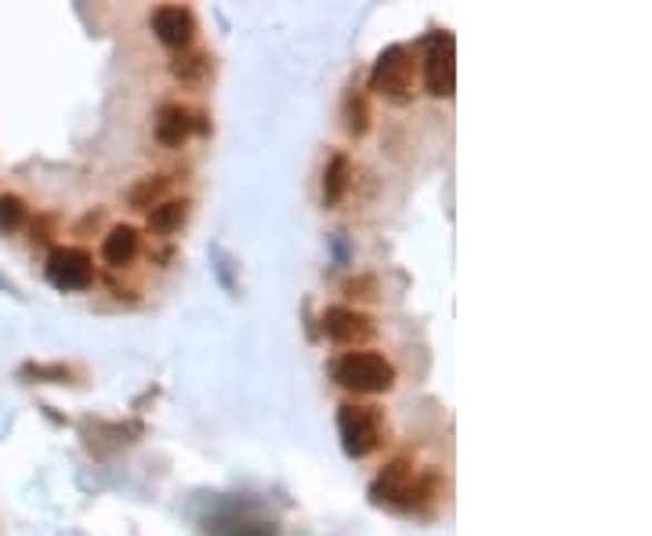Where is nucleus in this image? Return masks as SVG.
Wrapping results in <instances>:
<instances>
[{
    "instance_id": "nucleus-1",
    "label": "nucleus",
    "mask_w": 652,
    "mask_h": 536,
    "mask_svg": "<svg viewBox=\"0 0 652 536\" xmlns=\"http://www.w3.org/2000/svg\"><path fill=\"white\" fill-rule=\"evenodd\" d=\"M330 377L355 395H384L395 388V366L381 352H344L330 363Z\"/></svg>"
},
{
    "instance_id": "nucleus-2",
    "label": "nucleus",
    "mask_w": 652,
    "mask_h": 536,
    "mask_svg": "<svg viewBox=\"0 0 652 536\" xmlns=\"http://www.w3.org/2000/svg\"><path fill=\"white\" fill-rule=\"evenodd\" d=\"M413 77H418V51L410 44H392L378 54V62H373L370 70V91L381 94L388 102H410V91H413Z\"/></svg>"
},
{
    "instance_id": "nucleus-3",
    "label": "nucleus",
    "mask_w": 652,
    "mask_h": 536,
    "mask_svg": "<svg viewBox=\"0 0 652 536\" xmlns=\"http://www.w3.org/2000/svg\"><path fill=\"white\" fill-rule=\"evenodd\" d=\"M338 432H341V446L352 461L370 457L373 449L381 446L384 438V414L381 406L370 403H344L338 409Z\"/></svg>"
},
{
    "instance_id": "nucleus-4",
    "label": "nucleus",
    "mask_w": 652,
    "mask_h": 536,
    "mask_svg": "<svg viewBox=\"0 0 652 536\" xmlns=\"http://www.w3.org/2000/svg\"><path fill=\"white\" fill-rule=\"evenodd\" d=\"M421 70H424V88L432 99H450L457 91V40L447 30H435L421 37Z\"/></svg>"
},
{
    "instance_id": "nucleus-5",
    "label": "nucleus",
    "mask_w": 652,
    "mask_h": 536,
    "mask_svg": "<svg viewBox=\"0 0 652 536\" xmlns=\"http://www.w3.org/2000/svg\"><path fill=\"white\" fill-rule=\"evenodd\" d=\"M48 283L62 294H80L94 283V257L84 246H54L48 254Z\"/></svg>"
},
{
    "instance_id": "nucleus-6",
    "label": "nucleus",
    "mask_w": 652,
    "mask_h": 536,
    "mask_svg": "<svg viewBox=\"0 0 652 536\" xmlns=\"http://www.w3.org/2000/svg\"><path fill=\"white\" fill-rule=\"evenodd\" d=\"M207 131H211L207 117L197 113V109L182 105V102H163L157 109V117H152V134H157V142L168 149H182L192 134H207Z\"/></svg>"
},
{
    "instance_id": "nucleus-7",
    "label": "nucleus",
    "mask_w": 652,
    "mask_h": 536,
    "mask_svg": "<svg viewBox=\"0 0 652 536\" xmlns=\"http://www.w3.org/2000/svg\"><path fill=\"white\" fill-rule=\"evenodd\" d=\"M413 478H418V467H413V461L410 457H395L392 464H384L381 475L370 483V500L378 507H388V512H402Z\"/></svg>"
},
{
    "instance_id": "nucleus-8",
    "label": "nucleus",
    "mask_w": 652,
    "mask_h": 536,
    "mask_svg": "<svg viewBox=\"0 0 652 536\" xmlns=\"http://www.w3.org/2000/svg\"><path fill=\"white\" fill-rule=\"evenodd\" d=\"M149 30L157 33L163 48L185 51L192 48V37H197V16H192L185 4H160V8H152Z\"/></svg>"
},
{
    "instance_id": "nucleus-9",
    "label": "nucleus",
    "mask_w": 652,
    "mask_h": 536,
    "mask_svg": "<svg viewBox=\"0 0 652 536\" xmlns=\"http://www.w3.org/2000/svg\"><path fill=\"white\" fill-rule=\"evenodd\" d=\"M319 326H323V337L334 341V345H363V341H370L373 334H378V326H373V320L367 312L359 309H349V305H334L323 312V320H319Z\"/></svg>"
},
{
    "instance_id": "nucleus-10",
    "label": "nucleus",
    "mask_w": 652,
    "mask_h": 536,
    "mask_svg": "<svg viewBox=\"0 0 652 536\" xmlns=\"http://www.w3.org/2000/svg\"><path fill=\"white\" fill-rule=\"evenodd\" d=\"M349 189H352V160L344 153H334L323 171V208H341Z\"/></svg>"
},
{
    "instance_id": "nucleus-11",
    "label": "nucleus",
    "mask_w": 652,
    "mask_h": 536,
    "mask_svg": "<svg viewBox=\"0 0 652 536\" xmlns=\"http://www.w3.org/2000/svg\"><path fill=\"white\" fill-rule=\"evenodd\" d=\"M138 257V229L131 225H113L109 236L102 240V261L109 269H123Z\"/></svg>"
},
{
    "instance_id": "nucleus-12",
    "label": "nucleus",
    "mask_w": 652,
    "mask_h": 536,
    "mask_svg": "<svg viewBox=\"0 0 652 536\" xmlns=\"http://www.w3.org/2000/svg\"><path fill=\"white\" fill-rule=\"evenodd\" d=\"M189 208H192L189 200H163V203H157V208L149 211V222H146L149 232H152V236H174V232L189 222Z\"/></svg>"
},
{
    "instance_id": "nucleus-13",
    "label": "nucleus",
    "mask_w": 652,
    "mask_h": 536,
    "mask_svg": "<svg viewBox=\"0 0 652 536\" xmlns=\"http://www.w3.org/2000/svg\"><path fill=\"white\" fill-rule=\"evenodd\" d=\"M442 497V475L439 472H418V478H413V486L407 493V504H402V512L418 515V512H428V507H435V500Z\"/></svg>"
},
{
    "instance_id": "nucleus-14",
    "label": "nucleus",
    "mask_w": 652,
    "mask_h": 536,
    "mask_svg": "<svg viewBox=\"0 0 652 536\" xmlns=\"http://www.w3.org/2000/svg\"><path fill=\"white\" fill-rule=\"evenodd\" d=\"M171 73L182 80V84H203V80L211 77V54L200 51V48L178 51L174 62H171Z\"/></svg>"
},
{
    "instance_id": "nucleus-15",
    "label": "nucleus",
    "mask_w": 652,
    "mask_h": 536,
    "mask_svg": "<svg viewBox=\"0 0 652 536\" xmlns=\"http://www.w3.org/2000/svg\"><path fill=\"white\" fill-rule=\"evenodd\" d=\"M171 189V178L168 174H146L138 178V182L128 189V203L134 211H152L157 203H163V192Z\"/></svg>"
},
{
    "instance_id": "nucleus-16",
    "label": "nucleus",
    "mask_w": 652,
    "mask_h": 536,
    "mask_svg": "<svg viewBox=\"0 0 652 536\" xmlns=\"http://www.w3.org/2000/svg\"><path fill=\"white\" fill-rule=\"evenodd\" d=\"M344 131L352 134V139H363V134L370 131L373 123V113H370V99L363 88H352L349 94H344Z\"/></svg>"
},
{
    "instance_id": "nucleus-17",
    "label": "nucleus",
    "mask_w": 652,
    "mask_h": 536,
    "mask_svg": "<svg viewBox=\"0 0 652 536\" xmlns=\"http://www.w3.org/2000/svg\"><path fill=\"white\" fill-rule=\"evenodd\" d=\"M19 377L30 384H77V370L66 363H22Z\"/></svg>"
},
{
    "instance_id": "nucleus-18",
    "label": "nucleus",
    "mask_w": 652,
    "mask_h": 536,
    "mask_svg": "<svg viewBox=\"0 0 652 536\" xmlns=\"http://www.w3.org/2000/svg\"><path fill=\"white\" fill-rule=\"evenodd\" d=\"M26 222H30L26 200L16 196V192H4V196H0V232H4V236H16V232L26 229Z\"/></svg>"
},
{
    "instance_id": "nucleus-19",
    "label": "nucleus",
    "mask_w": 652,
    "mask_h": 536,
    "mask_svg": "<svg viewBox=\"0 0 652 536\" xmlns=\"http://www.w3.org/2000/svg\"><path fill=\"white\" fill-rule=\"evenodd\" d=\"M218 536H280L275 522H254V518H232L218 529Z\"/></svg>"
},
{
    "instance_id": "nucleus-20",
    "label": "nucleus",
    "mask_w": 652,
    "mask_h": 536,
    "mask_svg": "<svg viewBox=\"0 0 652 536\" xmlns=\"http://www.w3.org/2000/svg\"><path fill=\"white\" fill-rule=\"evenodd\" d=\"M344 297L352 301H378V280L373 276H355L344 283Z\"/></svg>"
},
{
    "instance_id": "nucleus-21",
    "label": "nucleus",
    "mask_w": 652,
    "mask_h": 536,
    "mask_svg": "<svg viewBox=\"0 0 652 536\" xmlns=\"http://www.w3.org/2000/svg\"><path fill=\"white\" fill-rule=\"evenodd\" d=\"M51 225H54V218H51V214H40L37 222L30 225V232H33L30 240H33V243H48V240H51Z\"/></svg>"
},
{
    "instance_id": "nucleus-22",
    "label": "nucleus",
    "mask_w": 652,
    "mask_h": 536,
    "mask_svg": "<svg viewBox=\"0 0 652 536\" xmlns=\"http://www.w3.org/2000/svg\"><path fill=\"white\" fill-rule=\"evenodd\" d=\"M0 291H4V294H11V297H22V294H19V286L11 283V280H4V276H0Z\"/></svg>"
}]
</instances>
